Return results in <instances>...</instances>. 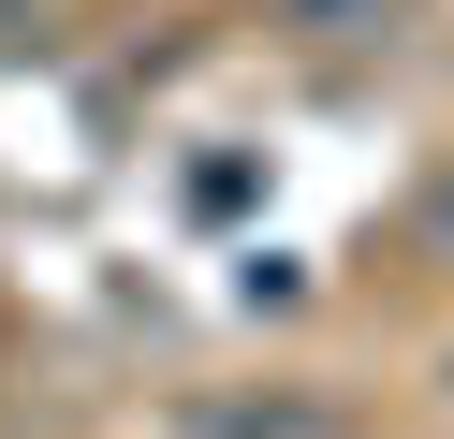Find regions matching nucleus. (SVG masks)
<instances>
[{
	"label": "nucleus",
	"mask_w": 454,
	"mask_h": 439,
	"mask_svg": "<svg viewBox=\"0 0 454 439\" xmlns=\"http://www.w3.org/2000/svg\"><path fill=\"white\" fill-rule=\"evenodd\" d=\"M425 249H440V263H454V161H440V176H425Z\"/></svg>",
	"instance_id": "nucleus-1"
}]
</instances>
